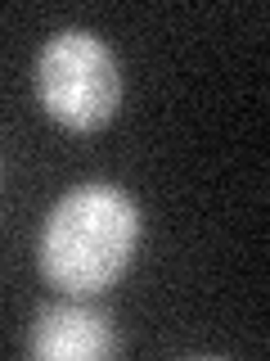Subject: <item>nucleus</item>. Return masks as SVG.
Segmentation results:
<instances>
[{
	"label": "nucleus",
	"mask_w": 270,
	"mask_h": 361,
	"mask_svg": "<svg viewBox=\"0 0 270 361\" xmlns=\"http://www.w3.org/2000/svg\"><path fill=\"white\" fill-rule=\"evenodd\" d=\"M41 109L68 131H99L122 104V73L108 41L86 27H63L37 54Z\"/></svg>",
	"instance_id": "2"
},
{
	"label": "nucleus",
	"mask_w": 270,
	"mask_h": 361,
	"mask_svg": "<svg viewBox=\"0 0 270 361\" xmlns=\"http://www.w3.org/2000/svg\"><path fill=\"white\" fill-rule=\"evenodd\" d=\"M140 208L117 185L90 180L50 208L41 231V271L68 298H95L127 271L140 244Z\"/></svg>",
	"instance_id": "1"
},
{
	"label": "nucleus",
	"mask_w": 270,
	"mask_h": 361,
	"mask_svg": "<svg viewBox=\"0 0 270 361\" xmlns=\"http://www.w3.org/2000/svg\"><path fill=\"white\" fill-rule=\"evenodd\" d=\"M27 353L37 361H99L117 353V334H112V321L99 307L54 302L32 321Z\"/></svg>",
	"instance_id": "3"
}]
</instances>
